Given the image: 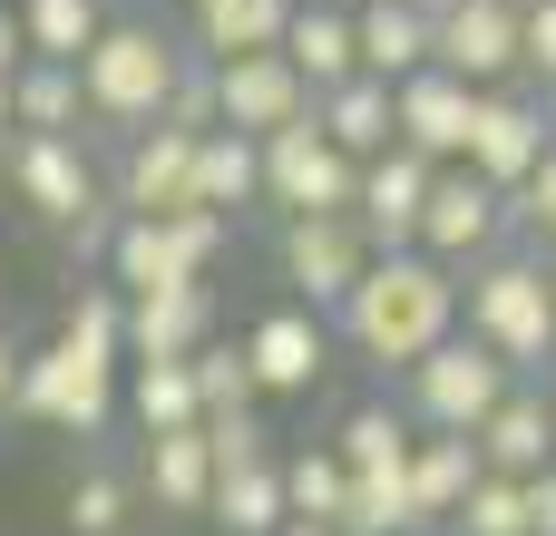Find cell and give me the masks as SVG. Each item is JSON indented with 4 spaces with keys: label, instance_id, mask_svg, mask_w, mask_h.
<instances>
[{
    "label": "cell",
    "instance_id": "obj_1",
    "mask_svg": "<svg viewBox=\"0 0 556 536\" xmlns=\"http://www.w3.org/2000/svg\"><path fill=\"white\" fill-rule=\"evenodd\" d=\"M459 332V273L440 264V254H420V244H401V254H371V273L342 293V312H332V342L342 352H362L371 371H410L430 342H450Z\"/></svg>",
    "mask_w": 556,
    "mask_h": 536
},
{
    "label": "cell",
    "instance_id": "obj_2",
    "mask_svg": "<svg viewBox=\"0 0 556 536\" xmlns=\"http://www.w3.org/2000/svg\"><path fill=\"white\" fill-rule=\"evenodd\" d=\"M459 322L518 371V381H547L556 361V283H547V244H498L459 273Z\"/></svg>",
    "mask_w": 556,
    "mask_h": 536
},
{
    "label": "cell",
    "instance_id": "obj_3",
    "mask_svg": "<svg viewBox=\"0 0 556 536\" xmlns=\"http://www.w3.org/2000/svg\"><path fill=\"white\" fill-rule=\"evenodd\" d=\"M186 59H195V49H186L176 29H156V20H108V29H98V49L78 59L88 127H108V137L156 127V117H166V98H176V68H186Z\"/></svg>",
    "mask_w": 556,
    "mask_h": 536
},
{
    "label": "cell",
    "instance_id": "obj_4",
    "mask_svg": "<svg viewBox=\"0 0 556 536\" xmlns=\"http://www.w3.org/2000/svg\"><path fill=\"white\" fill-rule=\"evenodd\" d=\"M225 244H235V215H205V205H186V215H117L98 273L117 293H176V283H215Z\"/></svg>",
    "mask_w": 556,
    "mask_h": 536
},
{
    "label": "cell",
    "instance_id": "obj_5",
    "mask_svg": "<svg viewBox=\"0 0 556 536\" xmlns=\"http://www.w3.org/2000/svg\"><path fill=\"white\" fill-rule=\"evenodd\" d=\"M518 391V371L459 322L450 342H430L410 371H401V410H410V430H479L498 400Z\"/></svg>",
    "mask_w": 556,
    "mask_h": 536
},
{
    "label": "cell",
    "instance_id": "obj_6",
    "mask_svg": "<svg viewBox=\"0 0 556 536\" xmlns=\"http://www.w3.org/2000/svg\"><path fill=\"white\" fill-rule=\"evenodd\" d=\"M117 400H127V361H98V352L59 342V332L20 361V391H10V410H20V420L68 430V439H98V430L117 420Z\"/></svg>",
    "mask_w": 556,
    "mask_h": 536
},
{
    "label": "cell",
    "instance_id": "obj_7",
    "mask_svg": "<svg viewBox=\"0 0 556 536\" xmlns=\"http://www.w3.org/2000/svg\"><path fill=\"white\" fill-rule=\"evenodd\" d=\"M264 146V205L274 215H352V186H362V156H342L313 117L254 137Z\"/></svg>",
    "mask_w": 556,
    "mask_h": 536
},
{
    "label": "cell",
    "instance_id": "obj_8",
    "mask_svg": "<svg viewBox=\"0 0 556 536\" xmlns=\"http://www.w3.org/2000/svg\"><path fill=\"white\" fill-rule=\"evenodd\" d=\"M518 234V215H508V186H489L479 166H440L430 176V205H420V254H440L450 273H469L479 254H498Z\"/></svg>",
    "mask_w": 556,
    "mask_h": 536
},
{
    "label": "cell",
    "instance_id": "obj_9",
    "mask_svg": "<svg viewBox=\"0 0 556 536\" xmlns=\"http://www.w3.org/2000/svg\"><path fill=\"white\" fill-rule=\"evenodd\" d=\"M556 146V107L538 78H508V88H479V117H469V156L459 166H479L489 186H528L538 176V156Z\"/></svg>",
    "mask_w": 556,
    "mask_h": 536
},
{
    "label": "cell",
    "instance_id": "obj_10",
    "mask_svg": "<svg viewBox=\"0 0 556 536\" xmlns=\"http://www.w3.org/2000/svg\"><path fill=\"white\" fill-rule=\"evenodd\" d=\"M274 273H283L293 303L342 312V293L371 273V234H362L352 215H283V234H274Z\"/></svg>",
    "mask_w": 556,
    "mask_h": 536
},
{
    "label": "cell",
    "instance_id": "obj_11",
    "mask_svg": "<svg viewBox=\"0 0 556 536\" xmlns=\"http://www.w3.org/2000/svg\"><path fill=\"white\" fill-rule=\"evenodd\" d=\"M235 342H244L264 400H313L323 371H332V352H342V342H332V312H313V303H274V312H254Z\"/></svg>",
    "mask_w": 556,
    "mask_h": 536
},
{
    "label": "cell",
    "instance_id": "obj_12",
    "mask_svg": "<svg viewBox=\"0 0 556 536\" xmlns=\"http://www.w3.org/2000/svg\"><path fill=\"white\" fill-rule=\"evenodd\" d=\"M10 186H20V205H29L49 234H68L78 215L108 205V176H98L88 137H20V146H10Z\"/></svg>",
    "mask_w": 556,
    "mask_h": 536
},
{
    "label": "cell",
    "instance_id": "obj_13",
    "mask_svg": "<svg viewBox=\"0 0 556 536\" xmlns=\"http://www.w3.org/2000/svg\"><path fill=\"white\" fill-rule=\"evenodd\" d=\"M430 59L459 68L469 88H508V78H528V0H450Z\"/></svg>",
    "mask_w": 556,
    "mask_h": 536
},
{
    "label": "cell",
    "instance_id": "obj_14",
    "mask_svg": "<svg viewBox=\"0 0 556 536\" xmlns=\"http://www.w3.org/2000/svg\"><path fill=\"white\" fill-rule=\"evenodd\" d=\"M108 195L117 215H186L195 205V127H137L117 137V166H108Z\"/></svg>",
    "mask_w": 556,
    "mask_h": 536
},
{
    "label": "cell",
    "instance_id": "obj_15",
    "mask_svg": "<svg viewBox=\"0 0 556 536\" xmlns=\"http://www.w3.org/2000/svg\"><path fill=\"white\" fill-rule=\"evenodd\" d=\"M313 117V78L283 59V49H244V59H215V127H244V137H274Z\"/></svg>",
    "mask_w": 556,
    "mask_h": 536
},
{
    "label": "cell",
    "instance_id": "obj_16",
    "mask_svg": "<svg viewBox=\"0 0 556 536\" xmlns=\"http://www.w3.org/2000/svg\"><path fill=\"white\" fill-rule=\"evenodd\" d=\"M469 117H479V88H469L459 68H440V59L391 88V127H401V146L430 156V166H459V156H469Z\"/></svg>",
    "mask_w": 556,
    "mask_h": 536
},
{
    "label": "cell",
    "instance_id": "obj_17",
    "mask_svg": "<svg viewBox=\"0 0 556 536\" xmlns=\"http://www.w3.org/2000/svg\"><path fill=\"white\" fill-rule=\"evenodd\" d=\"M430 156H410V146H381V156H362V186H352V225L371 234V254H401L410 234H420V205H430Z\"/></svg>",
    "mask_w": 556,
    "mask_h": 536
},
{
    "label": "cell",
    "instance_id": "obj_18",
    "mask_svg": "<svg viewBox=\"0 0 556 536\" xmlns=\"http://www.w3.org/2000/svg\"><path fill=\"white\" fill-rule=\"evenodd\" d=\"M469 439H479V469H498V478H538V469H556V400H547V381H518Z\"/></svg>",
    "mask_w": 556,
    "mask_h": 536
},
{
    "label": "cell",
    "instance_id": "obj_19",
    "mask_svg": "<svg viewBox=\"0 0 556 536\" xmlns=\"http://www.w3.org/2000/svg\"><path fill=\"white\" fill-rule=\"evenodd\" d=\"M215 342V283L127 293V361H195Z\"/></svg>",
    "mask_w": 556,
    "mask_h": 536
},
{
    "label": "cell",
    "instance_id": "obj_20",
    "mask_svg": "<svg viewBox=\"0 0 556 536\" xmlns=\"http://www.w3.org/2000/svg\"><path fill=\"white\" fill-rule=\"evenodd\" d=\"M469 488H479V439H469V430H420V439H410V508H420V536L450 527Z\"/></svg>",
    "mask_w": 556,
    "mask_h": 536
},
{
    "label": "cell",
    "instance_id": "obj_21",
    "mask_svg": "<svg viewBox=\"0 0 556 536\" xmlns=\"http://www.w3.org/2000/svg\"><path fill=\"white\" fill-rule=\"evenodd\" d=\"M137 488H147L166 518H205V508H215V449H205V420H195V430H156Z\"/></svg>",
    "mask_w": 556,
    "mask_h": 536
},
{
    "label": "cell",
    "instance_id": "obj_22",
    "mask_svg": "<svg viewBox=\"0 0 556 536\" xmlns=\"http://www.w3.org/2000/svg\"><path fill=\"white\" fill-rule=\"evenodd\" d=\"M352 39H362V68L401 88L410 68H430L440 20H430V10H410V0H362V10H352Z\"/></svg>",
    "mask_w": 556,
    "mask_h": 536
},
{
    "label": "cell",
    "instance_id": "obj_23",
    "mask_svg": "<svg viewBox=\"0 0 556 536\" xmlns=\"http://www.w3.org/2000/svg\"><path fill=\"white\" fill-rule=\"evenodd\" d=\"M10 117L20 137H88V88L68 59H20L10 68Z\"/></svg>",
    "mask_w": 556,
    "mask_h": 536
},
{
    "label": "cell",
    "instance_id": "obj_24",
    "mask_svg": "<svg viewBox=\"0 0 556 536\" xmlns=\"http://www.w3.org/2000/svg\"><path fill=\"white\" fill-rule=\"evenodd\" d=\"M313 127H323L342 156H381V146H401V127H391V78L352 68L342 88H323V98H313Z\"/></svg>",
    "mask_w": 556,
    "mask_h": 536
},
{
    "label": "cell",
    "instance_id": "obj_25",
    "mask_svg": "<svg viewBox=\"0 0 556 536\" xmlns=\"http://www.w3.org/2000/svg\"><path fill=\"white\" fill-rule=\"evenodd\" d=\"M293 0H186V49L195 59H244V49H283Z\"/></svg>",
    "mask_w": 556,
    "mask_h": 536
},
{
    "label": "cell",
    "instance_id": "obj_26",
    "mask_svg": "<svg viewBox=\"0 0 556 536\" xmlns=\"http://www.w3.org/2000/svg\"><path fill=\"white\" fill-rule=\"evenodd\" d=\"M195 205H205V215L264 205V146H254L244 127H205V137H195Z\"/></svg>",
    "mask_w": 556,
    "mask_h": 536
},
{
    "label": "cell",
    "instance_id": "obj_27",
    "mask_svg": "<svg viewBox=\"0 0 556 536\" xmlns=\"http://www.w3.org/2000/svg\"><path fill=\"white\" fill-rule=\"evenodd\" d=\"M283 59L313 78V98L323 88H342L352 68H362V39H352V10H323V0H293V20H283Z\"/></svg>",
    "mask_w": 556,
    "mask_h": 536
},
{
    "label": "cell",
    "instance_id": "obj_28",
    "mask_svg": "<svg viewBox=\"0 0 556 536\" xmlns=\"http://www.w3.org/2000/svg\"><path fill=\"white\" fill-rule=\"evenodd\" d=\"M225 536H274L293 518V498H283V459L264 449V459H244V469H225L215 478V508H205Z\"/></svg>",
    "mask_w": 556,
    "mask_h": 536
},
{
    "label": "cell",
    "instance_id": "obj_29",
    "mask_svg": "<svg viewBox=\"0 0 556 536\" xmlns=\"http://www.w3.org/2000/svg\"><path fill=\"white\" fill-rule=\"evenodd\" d=\"M410 439H420V430H410V410H401V400H362V410L332 430V449H342V469H352V478L410 469Z\"/></svg>",
    "mask_w": 556,
    "mask_h": 536
},
{
    "label": "cell",
    "instance_id": "obj_30",
    "mask_svg": "<svg viewBox=\"0 0 556 536\" xmlns=\"http://www.w3.org/2000/svg\"><path fill=\"white\" fill-rule=\"evenodd\" d=\"M10 10H20V39H29V59H68V68L98 49V29L117 20L108 0H10Z\"/></svg>",
    "mask_w": 556,
    "mask_h": 536
},
{
    "label": "cell",
    "instance_id": "obj_31",
    "mask_svg": "<svg viewBox=\"0 0 556 536\" xmlns=\"http://www.w3.org/2000/svg\"><path fill=\"white\" fill-rule=\"evenodd\" d=\"M127 410H137L147 439H156V430H195V420H205L195 361H127Z\"/></svg>",
    "mask_w": 556,
    "mask_h": 536
},
{
    "label": "cell",
    "instance_id": "obj_32",
    "mask_svg": "<svg viewBox=\"0 0 556 536\" xmlns=\"http://www.w3.org/2000/svg\"><path fill=\"white\" fill-rule=\"evenodd\" d=\"M59 342H78V352H98V361H127V293H117V283H78V293L59 303Z\"/></svg>",
    "mask_w": 556,
    "mask_h": 536
},
{
    "label": "cell",
    "instance_id": "obj_33",
    "mask_svg": "<svg viewBox=\"0 0 556 536\" xmlns=\"http://www.w3.org/2000/svg\"><path fill=\"white\" fill-rule=\"evenodd\" d=\"M283 498H293V518H313V527H342V498H352V469H342V449L323 439V449H293L283 459Z\"/></svg>",
    "mask_w": 556,
    "mask_h": 536
},
{
    "label": "cell",
    "instance_id": "obj_34",
    "mask_svg": "<svg viewBox=\"0 0 556 536\" xmlns=\"http://www.w3.org/2000/svg\"><path fill=\"white\" fill-rule=\"evenodd\" d=\"M450 536H528V478H498V469H479V488L459 498Z\"/></svg>",
    "mask_w": 556,
    "mask_h": 536
},
{
    "label": "cell",
    "instance_id": "obj_35",
    "mask_svg": "<svg viewBox=\"0 0 556 536\" xmlns=\"http://www.w3.org/2000/svg\"><path fill=\"white\" fill-rule=\"evenodd\" d=\"M195 400H205V420H225V410H254L264 391H254V361H244V342H205L195 352Z\"/></svg>",
    "mask_w": 556,
    "mask_h": 536
},
{
    "label": "cell",
    "instance_id": "obj_36",
    "mask_svg": "<svg viewBox=\"0 0 556 536\" xmlns=\"http://www.w3.org/2000/svg\"><path fill=\"white\" fill-rule=\"evenodd\" d=\"M127 508H137V488H127L117 469H78V488H68V527L78 536H117Z\"/></svg>",
    "mask_w": 556,
    "mask_h": 536
},
{
    "label": "cell",
    "instance_id": "obj_37",
    "mask_svg": "<svg viewBox=\"0 0 556 536\" xmlns=\"http://www.w3.org/2000/svg\"><path fill=\"white\" fill-rule=\"evenodd\" d=\"M166 127H215V59H186L176 68V98H166Z\"/></svg>",
    "mask_w": 556,
    "mask_h": 536
},
{
    "label": "cell",
    "instance_id": "obj_38",
    "mask_svg": "<svg viewBox=\"0 0 556 536\" xmlns=\"http://www.w3.org/2000/svg\"><path fill=\"white\" fill-rule=\"evenodd\" d=\"M508 215H518V234H538V244H556V146L538 156V176L508 195Z\"/></svg>",
    "mask_w": 556,
    "mask_h": 536
},
{
    "label": "cell",
    "instance_id": "obj_39",
    "mask_svg": "<svg viewBox=\"0 0 556 536\" xmlns=\"http://www.w3.org/2000/svg\"><path fill=\"white\" fill-rule=\"evenodd\" d=\"M205 449H215V478H225V469L264 459V420L254 410H225V420H205Z\"/></svg>",
    "mask_w": 556,
    "mask_h": 536
},
{
    "label": "cell",
    "instance_id": "obj_40",
    "mask_svg": "<svg viewBox=\"0 0 556 536\" xmlns=\"http://www.w3.org/2000/svg\"><path fill=\"white\" fill-rule=\"evenodd\" d=\"M528 78L556 88V0H528Z\"/></svg>",
    "mask_w": 556,
    "mask_h": 536
},
{
    "label": "cell",
    "instance_id": "obj_41",
    "mask_svg": "<svg viewBox=\"0 0 556 536\" xmlns=\"http://www.w3.org/2000/svg\"><path fill=\"white\" fill-rule=\"evenodd\" d=\"M528 536H556V469L528 478Z\"/></svg>",
    "mask_w": 556,
    "mask_h": 536
},
{
    "label": "cell",
    "instance_id": "obj_42",
    "mask_svg": "<svg viewBox=\"0 0 556 536\" xmlns=\"http://www.w3.org/2000/svg\"><path fill=\"white\" fill-rule=\"evenodd\" d=\"M20 59H29V39H20V10L0 0V88H10V68H20Z\"/></svg>",
    "mask_w": 556,
    "mask_h": 536
},
{
    "label": "cell",
    "instance_id": "obj_43",
    "mask_svg": "<svg viewBox=\"0 0 556 536\" xmlns=\"http://www.w3.org/2000/svg\"><path fill=\"white\" fill-rule=\"evenodd\" d=\"M20 361H29V352H20V332L0 322V410H10V391H20Z\"/></svg>",
    "mask_w": 556,
    "mask_h": 536
},
{
    "label": "cell",
    "instance_id": "obj_44",
    "mask_svg": "<svg viewBox=\"0 0 556 536\" xmlns=\"http://www.w3.org/2000/svg\"><path fill=\"white\" fill-rule=\"evenodd\" d=\"M10 146H20V117H10V88H0V166H10Z\"/></svg>",
    "mask_w": 556,
    "mask_h": 536
},
{
    "label": "cell",
    "instance_id": "obj_45",
    "mask_svg": "<svg viewBox=\"0 0 556 536\" xmlns=\"http://www.w3.org/2000/svg\"><path fill=\"white\" fill-rule=\"evenodd\" d=\"M274 536H342V527H313V518H283Z\"/></svg>",
    "mask_w": 556,
    "mask_h": 536
},
{
    "label": "cell",
    "instance_id": "obj_46",
    "mask_svg": "<svg viewBox=\"0 0 556 536\" xmlns=\"http://www.w3.org/2000/svg\"><path fill=\"white\" fill-rule=\"evenodd\" d=\"M410 10H430V20H440V10H450V0H410Z\"/></svg>",
    "mask_w": 556,
    "mask_h": 536
},
{
    "label": "cell",
    "instance_id": "obj_47",
    "mask_svg": "<svg viewBox=\"0 0 556 536\" xmlns=\"http://www.w3.org/2000/svg\"><path fill=\"white\" fill-rule=\"evenodd\" d=\"M323 10H362V0H323Z\"/></svg>",
    "mask_w": 556,
    "mask_h": 536
},
{
    "label": "cell",
    "instance_id": "obj_48",
    "mask_svg": "<svg viewBox=\"0 0 556 536\" xmlns=\"http://www.w3.org/2000/svg\"><path fill=\"white\" fill-rule=\"evenodd\" d=\"M547 283H556V244H547Z\"/></svg>",
    "mask_w": 556,
    "mask_h": 536
},
{
    "label": "cell",
    "instance_id": "obj_49",
    "mask_svg": "<svg viewBox=\"0 0 556 536\" xmlns=\"http://www.w3.org/2000/svg\"><path fill=\"white\" fill-rule=\"evenodd\" d=\"M547 391H556V361H547Z\"/></svg>",
    "mask_w": 556,
    "mask_h": 536
},
{
    "label": "cell",
    "instance_id": "obj_50",
    "mask_svg": "<svg viewBox=\"0 0 556 536\" xmlns=\"http://www.w3.org/2000/svg\"><path fill=\"white\" fill-rule=\"evenodd\" d=\"M547 107H556V88H547Z\"/></svg>",
    "mask_w": 556,
    "mask_h": 536
},
{
    "label": "cell",
    "instance_id": "obj_51",
    "mask_svg": "<svg viewBox=\"0 0 556 536\" xmlns=\"http://www.w3.org/2000/svg\"><path fill=\"white\" fill-rule=\"evenodd\" d=\"M547 400H556V391H547Z\"/></svg>",
    "mask_w": 556,
    "mask_h": 536
}]
</instances>
